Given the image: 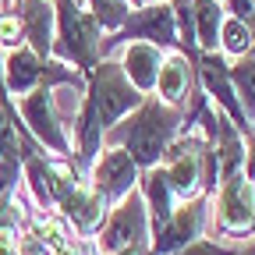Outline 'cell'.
Returning <instances> with one entry per match:
<instances>
[{"mask_svg": "<svg viewBox=\"0 0 255 255\" xmlns=\"http://www.w3.org/2000/svg\"><path fill=\"white\" fill-rule=\"evenodd\" d=\"M145 103V96L124 78L121 64L114 60H100L92 71V82H89V92H85V103H82V114H78V145H82V163H92L96 152H100V142H103V131L124 114H131Z\"/></svg>", "mask_w": 255, "mask_h": 255, "instance_id": "cell-1", "label": "cell"}, {"mask_svg": "<svg viewBox=\"0 0 255 255\" xmlns=\"http://www.w3.org/2000/svg\"><path fill=\"white\" fill-rule=\"evenodd\" d=\"M181 121H184V114L177 107H167L159 100H145L124 121V128H117L110 138L121 142V149L131 156V163L138 170H152V167L163 163V152L170 149Z\"/></svg>", "mask_w": 255, "mask_h": 255, "instance_id": "cell-2", "label": "cell"}, {"mask_svg": "<svg viewBox=\"0 0 255 255\" xmlns=\"http://www.w3.org/2000/svg\"><path fill=\"white\" fill-rule=\"evenodd\" d=\"M53 53L64 60H75V68L96 71V64L103 60V39H100V25L92 21L78 7V0H57V43Z\"/></svg>", "mask_w": 255, "mask_h": 255, "instance_id": "cell-3", "label": "cell"}, {"mask_svg": "<svg viewBox=\"0 0 255 255\" xmlns=\"http://www.w3.org/2000/svg\"><path fill=\"white\" fill-rule=\"evenodd\" d=\"M149 209L138 191H128L121 206L110 213L107 227L96 234V248L103 255H114L121 248H149Z\"/></svg>", "mask_w": 255, "mask_h": 255, "instance_id": "cell-4", "label": "cell"}, {"mask_svg": "<svg viewBox=\"0 0 255 255\" xmlns=\"http://www.w3.org/2000/svg\"><path fill=\"white\" fill-rule=\"evenodd\" d=\"M124 39H145L149 46L163 50V46H174L177 43V21H174V7L170 4H152V7H142L135 14H128V21L114 32L110 39H103V60H107V50L124 43Z\"/></svg>", "mask_w": 255, "mask_h": 255, "instance_id": "cell-5", "label": "cell"}, {"mask_svg": "<svg viewBox=\"0 0 255 255\" xmlns=\"http://www.w3.org/2000/svg\"><path fill=\"white\" fill-rule=\"evenodd\" d=\"M53 82H82V75L75 68H64V64H46L39 60L32 50H14L4 64V89L11 92H32L39 85H53Z\"/></svg>", "mask_w": 255, "mask_h": 255, "instance_id": "cell-6", "label": "cell"}, {"mask_svg": "<svg viewBox=\"0 0 255 255\" xmlns=\"http://www.w3.org/2000/svg\"><path fill=\"white\" fill-rule=\"evenodd\" d=\"M206 209H209V195H199V199H191V202L174 206L167 227L159 231V234H152L149 255H174V252H181L184 245H191V241L202 234Z\"/></svg>", "mask_w": 255, "mask_h": 255, "instance_id": "cell-7", "label": "cell"}, {"mask_svg": "<svg viewBox=\"0 0 255 255\" xmlns=\"http://www.w3.org/2000/svg\"><path fill=\"white\" fill-rule=\"evenodd\" d=\"M255 223V188L245 181V174H234L220 181L216 199V227L223 234H248Z\"/></svg>", "mask_w": 255, "mask_h": 255, "instance_id": "cell-8", "label": "cell"}, {"mask_svg": "<svg viewBox=\"0 0 255 255\" xmlns=\"http://www.w3.org/2000/svg\"><path fill=\"white\" fill-rule=\"evenodd\" d=\"M138 177V167L131 163V156L124 149H107L100 159H92V191L103 202H121L128 191H131Z\"/></svg>", "mask_w": 255, "mask_h": 255, "instance_id": "cell-9", "label": "cell"}, {"mask_svg": "<svg viewBox=\"0 0 255 255\" xmlns=\"http://www.w3.org/2000/svg\"><path fill=\"white\" fill-rule=\"evenodd\" d=\"M50 96H53L50 85L32 89L25 100H21V117H25V124L32 128V135H36L43 145H50V149L60 152V156H68V152H71V142H68V135H64V128H60L57 114H53Z\"/></svg>", "mask_w": 255, "mask_h": 255, "instance_id": "cell-10", "label": "cell"}, {"mask_svg": "<svg viewBox=\"0 0 255 255\" xmlns=\"http://www.w3.org/2000/svg\"><path fill=\"white\" fill-rule=\"evenodd\" d=\"M21 159H25V177H28V188H32V199H36L43 209L57 206L75 184H82L75 170H68V167H50L46 159L36 156V152H21Z\"/></svg>", "mask_w": 255, "mask_h": 255, "instance_id": "cell-11", "label": "cell"}, {"mask_svg": "<svg viewBox=\"0 0 255 255\" xmlns=\"http://www.w3.org/2000/svg\"><path fill=\"white\" fill-rule=\"evenodd\" d=\"M57 206L64 209V216L75 223V231H82V234L100 231V223H103V216H107V202L96 195L89 184H75Z\"/></svg>", "mask_w": 255, "mask_h": 255, "instance_id": "cell-12", "label": "cell"}, {"mask_svg": "<svg viewBox=\"0 0 255 255\" xmlns=\"http://www.w3.org/2000/svg\"><path fill=\"white\" fill-rule=\"evenodd\" d=\"M21 32L32 43V53L46 60L53 53V7L50 0H21Z\"/></svg>", "mask_w": 255, "mask_h": 255, "instance_id": "cell-13", "label": "cell"}, {"mask_svg": "<svg viewBox=\"0 0 255 255\" xmlns=\"http://www.w3.org/2000/svg\"><path fill=\"white\" fill-rule=\"evenodd\" d=\"M159 68H163V53H159L156 46H149V43H131V46L124 50V64H121V71H124V78L131 82L138 92L156 89Z\"/></svg>", "mask_w": 255, "mask_h": 255, "instance_id": "cell-14", "label": "cell"}, {"mask_svg": "<svg viewBox=\"0 0 255 255\" xmlns=\"http://www.w3.org/2000/svg\"><path fill=\"white\" fill-rule=\"evenodd\" d=\"M142 188H145V202H149V216H152V220H149V227H152V234H159V231L167 227L170 213H174V191H170L167 170H163V167L145 170Z\"/></svg>", "mask_w": 255, "mask_h": 255, "instance_id": "cell-15", "label": "cell"}, {"mask_svg": "<svg viewBox=\"0 0 255 255\" xmlns=\"http://www.w3.org/2000/svg\"><path fill=\"white\" fill-rule=\"evenodd\" d=\"M191 21H195L199 53H216V46H220V25H223L220 4H216V0H191Z\"/></svg>", "mask_w": 255, "mask_h": 255, "instance_id": "cell-16", "label": "cell"}, {"mask_svg": "<svg viewBox=\"0 0 255 255\" xmlns=\"http://www.w3.org/2000/svg\"><path fill=\"white\" fill-rule=\"evenodd\" d=\"M188 82H191V68L184 57H170L163 60V68H159V78H156V89L163 96L167 107H181L184 96H188Z\"/></svg>", "mask_w": 255, "mask_h": 255, "instance_id": "cell-17", "label": "cell"}, {"mask_svg": "<svg viewBox=\"0 0 255 255\" xmlns=\"http://www.w3.org/2000/svg\"><path fill=\"white\" fill-rule=\"evenodd\" d=\"M231 85H234V96H241V110L248 117V124L255 121V53H245L234 68H231Z\"/></svg>", "mask_w": 255, "mask_h": 255, "instance_id": "cell-18", "label": "cell"}, {"mask_svg": "<svg viewBox=\"0 0 255 255\" xmlns=\"http://www.w3.org/2000/svg\"><path fill=\"white\" fill-rule=\"evenodd\" d=\"M89 4H92V21L103 32H110V36L128 21V14H131L128 11V0H89Z\"/></svg>", "mask_w": 255, "mask_h": 255, "instance_id": "cell-19", "label": "cell"}, {"mask_svg": "<svg viewBox=\"0 0 255 255\" xmlns=\"http://www.w3.org/2000/svg\"><path fill=\"white\" fill-rule=\"evenodd\" d=\"M220 46H223V53H234V57L252 53V32H248V25L227 18L220 25Z\"/></svg>", "mask_w": 255, "mask_h": 255, "instance_id": "cell-20", "label": "cell"}, {"mask_svg": "<svg viewBox=\"0 0 255 255\" xmlns=\"http://www.w3.org/2000/svg\"><path fill=\"white\" fill-rule=\"evenodd\" d=\"M25 152L21 138H18V128L7 117V110H0V159H18Z\"/></svg>", "mask_w": 255, "mask_h": 255, "instance_id": "cell-21", "label": "cell"}, {"mask_svg": "<svg viewBox=\"0 0 255 255\" xmlns=\"http://www.w3.org/2000/svg\"><path fill=\"white\" fill-rule=\"evenodd\" d=\"M21 39H25V32H21L18 14H4V18H0V46H14V50H21Z\"/></svg>", "mask_w": 255, "mask_h": 255, "instance_id": "cell-22", "label": "cell"}, {"mask_svg": "<svg viewBox=\"0 0 255 255\" xmlns=\"http://www.w3.org/2000/svg\"><path fill=\"white\" fill-rule=\"evenodd\" d=\"M18 188V159H0V202H7Z\"/></svg>", "mask_w": 255, "mask_h": 255, "instance_id": "cell-23", "label": "cell"}, {"mask_svg": "<svg viewBox=\"0 0 255 255\" xmlns=\"http://www.w3.org/2000/svg\"><path fill=\"white\" fill-rule=\"evenodd\" d=\"M174 255H238V248H223V245H216V241L195 238L191 245H184V248H181V252H174Z\"/></svg>", "mask_w": 255, "mask_h": 255, "instance_id": "cell-24", "label": "cell"}, {"mask_svg": "<svg viewBox=\"0 0 255 255\" xmlns=\"http://www.w3.org/2000/svg\"><path fill=\"white\" fill-rule=\"evenodd\" d=\"M18 255H53V248H46L36 234H18Z\"/></svg>", "mask_w": 255, "mask_h": 255, "instance_id": "cell-25", "label": "cell"}, {"mask_svg": "<svg viewBox=\"0 0 255 255\" xmlns=\"http://www.w3.org/2000/svg\"><path fill=\"white\" fill-rule=\"evenodd\" d=\"M241 174H245V181L255 188V135L248 138V159L241 163Z\"/></svg>", "mask_w": 255, "mask_h": 255, "instance_id": "cell-26", "label": "cell"}, {"mask_svg": "<svg viewBox=\"0 0 255 255\" xmlns=\"http://www.w3.org/2000/svg\"><path fill=\"white\" fill-rule=\"evenodd\" d=\"M0 255H18V231H0Z\"/></svg>", "mask_w": 255, "mask_h": 255, "instance_id": "cell-27", "label": "cell"}, {"mask_svg": "<svg viewBox=\"0 0 255 255\" xmlns=\"http://www.w3.org/2000/svg\"><path fill=\"white\" fill-rule=\"evenodd\" d=\"M114 255H149V248H121V252H114Z\"/></svg>", "mask_w": 255, "mask_h": 255, "instance_id": "cell-28", "label": "cell"}, {"mask_svg": "<svg viewBox=\"0 0 255 255\" xmlns=\"http://www.w3.org/2000/svg\"><path fill=\"white\" fill-rule=\"evenodd\" d=\"M53 255H85V248H75V245H68V248H60V252H53Z\"/></svg>", "mask_w": 255, "mask_h": 255, "instance_id": "cell-29", "label": "cell"}, {"mask_svg": "<svg viewBox=\"0 0 255 255\" xmlns=\"http://www.w3.org/2000/svg\"><path fill=\"white\" fill-rule=\"evenodd\" d=\"M238 255H255V245H248V248H238Z\"/></svg>", "mask_w": 255, "mask_h": 255, "instance_id": "cell-30", "label": "cell"}, {"mask_svg": "<svg viewBox=\"0 0 255 255\" xmlns=\"http://www.w3.org/2000/svg\"><path fill=\"white\" fill-rule=\"evenodd\" d=\"M252 231H255V223H252Z\"/></svg>", "mask_w": 255, "mask_h": 255, "instance_id": "cell-31", "label": "cell"}, {"mask_svg": "<svg viewBox=\"0 0 255 255\" xmlns=\"http://www.w3.org/2000/svg\"><path fill=\"white\" fill-rule=\"evenodd\" d=\"M18 4H21V0H18Z\"/></svg>", "mask_w": 255, "mask_h": 255, "instance_id": "cell-32", "label": "cell"}]
</instances>
